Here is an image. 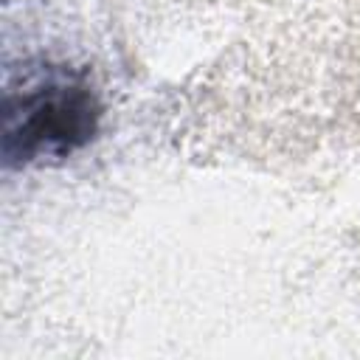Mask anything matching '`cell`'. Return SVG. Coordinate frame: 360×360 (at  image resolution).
<instances>
[{"label": "cell", "instance_id": "obj_1", "mask_svg": "<svg viewBox=\"0 0 360 360\" xmlns=\"http://www.w3.org/2000/svg\"><path fill=\"white\" fill-rule=\"evenodd\" d=\"M98 118L87 84L48 79L22 93L8 90L3 112V149L8 160L59 158L93 138Z\"/></svg>", "mask_w": 360, "mask_h": 360}]
</instances>
